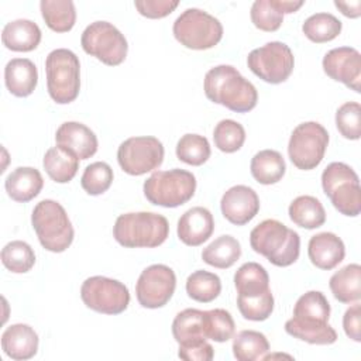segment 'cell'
Listing matches in <instances>:
<instances>
[{
	"mask_svg": "<svg viewBox=\"0 0 361 361\" xmlns=\"http://www.w3.org/2000/svg\"><path fill=\"white\" fill-rule=\"evenodd\" d=\"M39 27L27 18L8 21L1 31V41L7 49L16 52H30L41 42Z\"/></svg>",
	"mask_w": 361,
	"mask_h": 361,
	"instance_id": "obj_23",
	"label": "cell"
},
{
	"mask_svg": "<svg viewBox=\"0 0 361 361\" xmlns=\"http://www.w3.org/2000/svg\"><path fill=\"white\" fill-rule=\"evenodd\" d=\"M212 149L206 137L199 134H185L179 138L176 144V157L179 161L200 166L210 158Z\"/></svg>",
	"mask_w": 361,
	"mask_h": 361,
	"instance_id": "obj_37",
	"label": "cell"
},
{
	"mask_svg": "<svg viewBox=\"0 0 361 361\" xmlns=\"http://www.w3.org/2000/svg\"><path fill=\"white\" fill-rule=\"evenodd\" d=\"M214 145L226 154H233L238 151L245 141L244 127L231 118L220 120L213 130Z\"/></svg>",
	"mask_w": 361,
	"mask_h": 361,
	"instance_id": "obj_39",
	"label": "cell"
},
{
	"mask_svg": "<svg viewBox=\"0 0 361 361\" xmlns=\"http://www.w3.org/2000/svg\"><path fill=\"white\" fill-rule=\"evenodd\" d=\"M176 276L172 268L164 264L147 267L135 285L137 300L142 307L158 309L165 306L173 296Z\"/></svg>",
	"mask_w": 361,
	"mask_h": 361,
	"instance_id": "obj_14",
	"label": "cell"
},
{
	"mask_svg": "<svg viewBox=\"0 0 361 361\" xmlns=\"http://www.w3.org/2000/svg\"><path fill=\"white\" fill-rule=\"evenodd\" d=\"M142 189L149 203L162 207H178L193 197L196 178L192 172L179 168L157 171L144 182Z\"/></svg>",
	"mask_w": 361,
	"mask_h": 361,
	"instance_id": "obj_6",
	"label": "cell"
},
{
	"mask_svg": "<svg viewBox=\"0 0 361 361\" xmlns=\"http://www.w3.org/2000/svg\"><path fill=\"white\" fill-rule=\"evenodd\" d=\"M178 0H135L134 6L138 13L147 18H164L176 7Z\"/></svg>",
	"mask_w": 361,
	"mask_h": 361,
	"instance_id": "obj_46",
	"label": "cell"
},
{
	"mask_svg": "<svg viewBox=\"0 0 361 361\" xmlns=\"http://www.w3.org/2000/svg\"><path fill=\"white\" fill-rule=\"evenodd\" d=\"M252 178L261 185H274L279 182L286 171L283 157L275 149H262L257 152L250 164Z\"/></svg>",
	"mask_w": 361,
	"mask_h": 361,
	"instance_id": "obj_25",
	"label": "cell"
},
{
	"mask_svg": "<svg viewBox=\"0 0 361 361\" xmlns=\"http://www.w3.org/2000/svg\"><path fill=\"white\" fill-rule=\"evenodd\" d=\"M322 186L341 214L355 217L361 212V188L355 171L344 162L329 164L322 173Z\"/></svg>",
	"mask_w": 361,
	"mask_h": 361,
	"instance_id": "obj_7",
	"label": "cell"
},
{
	"mask_svg": "<svg viewBox=\"0 0 361 361\" xmlns=\"http://www.w3.org/2000/svg\"><path fill=\"white\" fill-rule=\"evenodd\" d=\"M47 87L58 104L73 102L80 89V63L75 52L66 48L51 51L45 59Z\"/></svg>",
	"mask_w": 361,
	"mask_h": 361,
	"instance_id": "obj_5",
	"label": "cell"
},
{
	"mask_svg": "<svg viewBox=\"0 0 361 361\" xmlns=\"http://www.w3.org/2000/svg\"><path fill=\"white\" fill-rule=\"evenodd\" d=\"M38 334L24 323L8 326L1 334V348L7 357L16 361L32 358L38 351Z\"/></svg>",
	"mask_w": 361,
	"mask_h": 361,
	"instance_id": "obj_20",
	"label": "cell"
},
{
	"mask_svg": "<svg viewBox=\"0 0 361 361\" xmlns=\"http://www.w3.org/2000/svg\"><path fill=\"white\" fill-rule=\"evenodd\" d=\"M165 149L162 142L152 135L130 137L117 149L120 168L133 176H140L161 166Z\"/></svg>",
	"mask_w": 361,
	"mask_h": 361,
	"instance_id": "obj_12",
	"label": "cell"
},
{
	"mask_svg": "<svg viewBox=\"0 0 361 361\" xmlns=\"http://www.w3.org/2000/svg\"><path fill=\"white\" fill-rule=\"evenodd\" d=\"M235 331V323L233 316L226 309L207 310V329L206 338L217 343H224L233 338Z\"/></svg>",
	"mask_w": 361,
	"mask_h": 361,
	"instance_id": "obj_44",
	"label": "cell"
},
{
	"mask_svg": "<svg viewBox=\"0 0 361 361\" xmlns=\"http://www.w3.org/2000/svg\"><path fill=\"white\" fill-rule=\"evenodd\" d=\"M4 83L7 90L17 97L30 96L38 83V71L28 58H13L4 68Z\"/></svg>",
	"mask_w": 361,
	"mask_h": 361,
	"instance_id": "obj_21",
	"label": "cell"
},
{
	"mask_svg": "<svg viewBox=\"0 0 361 361\" xmlns=\"http://www.w3.org/2000/svg\"><path fill=\"white\" fill-rule=\"evenodd\" d=\"M80 44L86 54L109 66L123 63L128 52L126 37L109 21L90 23L82 32Z\"/></svg>",
	"mask_w": 361,
	"mask_h": 361,
	"instance_id": "obj_10",
	"label": "cell"
},
{
	"mask_svg": "<svg viewBox=\"0 0 361 361\" xmlns=\"http://www.w3.org/2000/svg\"><path fill=\"white\" fill-rule=\"evenodd\" d=\"M32 228L41 245L51 252H63L71 247L75 231L61 203L44 199L35 204L31 214Z\"/></svg>",
	"mask_w": 361,
	"mask_h": 361,
	"instance_id": "obj_4",
	"label": "cell"
},
{
	"mask_svg": "<svg viewBox=\"0 0 361 361\" xmlns=\"http://www.w3.org/2000/svg\"><path fill=\"white\" fill-rule=\"evenodd\" d=\"M223 216L235 226H244L259 212V197L257 192L245 185L231 186L220 200Z\"/></svg>",
	"mask_w": 361,
	"mask_h": 361,
	"instance_id": "obj_16",
	"label": "cell"
},
{
	"mask_svg": "<svg viewBox=\"0 0 361 361\" xmlns=\"http://www.w3.org/2000/svg\"><path fill=\"white\" fill-rule=\"evenodd\" d=\"M237 307L241 316L251 322H264L274 312V296L271 289L251 296H237Z\"/></svg>",
	"mask_w": 361,
	"mask_h": 361,
	"instance_id": "obj_41",
	"label": "cell"
},
{
	"mask_svg": "<svg viewBox=\"0 0 361 361\" xmlns=\"http://www.w3.org/2000/svg\"><path fill=\"white\" fill-rule=\"evenodd\" d=\"M334 6L341 11L348 18H358L361 16V1L354 0V1H334Z\"/></svg>",
	"mask_w": 361,
	"mask_h": 361,
	"instance_id": "obj_48",
	"label": "cell"
},
{
	"mask_svg": "<svg viewBox=\"0 0 361 361\" xmlns=\"http://www.w3.org/2000/svg\"><path fill=\"white\" fill-rule=\"evenodd\" d=\"M288 213L296 226L307 230L317 228L326 221V210L322 202L310 195H302L293 199Z\"/></svg>",
	"mask_w": 361,
	"mask_h": 361,
	"instance_id": "obj_27",
	"label": "cell"
},
{
	"mask_svg": "<svg viewBox=\"0 0 361 361\" xmlns=\"http://www.w3.org/2000/svg\"><path fill=\"white\" fill-rule=\"evenodd\" d=\"M178 42L189 49L204 51L217 45L223 37L221 23L200 8H186L175 20L172 27Z\"/></svg>",
	"mask_w": 361,
	"mask_h": 361,
	"instance_id": "obj_8",
	"label": "cell"
},
{
	"mask_svg": "<svg viewBox=\"0 0 361 361\" xmlns=\"http://www.w3.org/2000/svg\"><path fill=\"white\" fill-rule=\"evenodd\" d=\"M250 16L252 24L267 32L276 31L283 23V13L278 0H255L251 6Z\"/></svg>",
	"mask_w": 361,
	"mask_h": 361,
	"instance_id": "obj_40",
	"label": "cell"
},
{
	"mask_svg": "<svg viewBox=\"0 0 361 361\" xmlns=\"http://www.w3.org/2000/svg\"><path fill=\"white\" fill-rule=\"evenodd\" d=\"M39 10L48 28L68 32L76 23V8L72 0H41Z\"/></svg>",
	"mask_w": 361,
	"mask_h": 361,
	"instance_id": "obj_31",
	"label": "cell"
},
{
	"mask_svg": "<svg viewBox=\"0 0 361 361\" xmlns=\"http://www.w3.org/2000/svg\"><path fill=\"white\" fill-rule=\"evenodd\" d=\"M333 296L341 303H353L361 299V267L348 264L336 271L329 281Z\"/></svg>",
	"mask_w": 361,
	"mask_h": 361,
	"instance_id": "obj_24",
	"label": "cell"
},
{
	"mask_svg": "<svg viewBox=\"0 0 361 361\" xmlns=\"http://www.w3.org/2000/svg\"><path fill=\"white\" fill-rule=\"evenodd\" d=\"M203 89L206 97L235 113H247L257 106L258 93L234 66L217 65L204 75Z\"/></svg>",
	"mask_w": 361,
	"mask_h": 361,
	"instance_id": "obj_1",
	"label": "cell"
},
{
	"mask_svg": "<svg viewBox=\"0 0 361 361\" xmlns=\"http://www.w3.org/2000/svg\"><path fill=\"white\" fill-rule=\"evenodd\" d=\"M307 255L316 268L330 271L344 259L345 247L338 235L330 231H323L310 237Z\"/></svg>",
	"mask_w": 361,
	"mask_h": 361,
	"instance_id": "obj_19",
	"label": "cell"
},
{
	"mask_svg": "<svg viewBox=\"0 0 361 361\" xmlns=\"http://www.w3.org/2000/svg\"><path fill=\"white\" fill-rule=\"evenodd\" d=\"M56 145L72 152L79 159H87L97 151V137L85 124L79 121H65L55 133Z\"/></svg>",
	"mask_w": 361,
	"mask_h": 361,
	"instance_id": "obj_17",
	"label": "cell"
},
{
	"mask_svg": "<svg viewBox=\"0 0 361 361\" xmlns=\"http://www.w3.org/2000/svg\"><path fill=\"white\" fill-rule=\"evenodd\" d=\"M178 238L189 245L197 247L207 241L214 231V219L210 210L195 206L186 210L178 220Z\"/></svg>",
	"mask_w": 361,
	"mask_h": 361,
	"instance_id": "obj_18",
	"label": "cell"
},
{
	"mask_svg": "<svg viewBox=\"0 0 361 361\" xmlns=\"http://www.w3.org/2000/svg\"><path fill=\"white\" fill-rule=\"evenodd\" d=\"M322 65L329 78L344 83L355 93L361 92V55L355 48H333L323 56Z\"/></svg>",
	"mask_w": 361,
	"mask_h": 361,
	"instance_id": "obj_15",
	"label": "cell"
},
{
	"mask_svg": "<svg viewBox=\"0 0 361 361\" xmlns=\"http://www.w3.org/2000/svg\"><path fill=\"white\" fill-rule=\"evenodd\" d=\"M343 329L348 338L360 343L361 341V305L354 302L343 316Z\"/></svg>",
	"mask_w": 361,
	"mask_h": 361,
	"instance_id": "obj_47",
	"label": "cell"
},
{
	"mask_svg": "<svg viewBox=\"0 0 361 361\" xmlns=\"http://www.w3.org/2000/svg\"><path fill=\"white\" fill-rule=\"evenodd\" d=\"M42 165L45 172L54 182L68 183L75 178L79 169V158L56 145L51 147L45 152L42 158Z\"/></svg>",
	"mask_w": 361,
	"mask_h": 361,
	"instance_id": "obj_26",
	"label": "cell"
},
{
	"mask_svg": "<svg viewBox=\"0 0 361 361\" xmlns=\"http://www.w3.org/2000/svg\"><path fill=\"white\" fill-rule=\"evenodd\" d=\"M268 351V338L257 330H241L233 338V354L238 361L262 360Z\"/></svg>",
	"mask_w": 361,
	"mask_h": 361,
	"instance_id": "obj_34",
	"label": "cell"
},
{
	"mask_svg": "<svg viewBox=\"0 0 361 361\" xmlns=\"http://www.w3.org/2000/svg\"><path fill=\"white\" fill-rule=\"evenodd\" d=\"M113 176L111 166L103 161H97L86 166L80 178V185L87 195L97 196L111 186Z\"/></svg>",
	"mask_w": 361,
	"mask_h": 361,
	"instance_id": "obj_42",
	"label": "cell"
},
{
	"mask_svg": "<svg viewBox=\"0 0 361 361\" xmlns=\"http://www.w3.org/2000/svg\"><path fill=\"white\" fill-rule=\"evenodd\" d=\"M116 241L126 248H154L169 235L166 217L152 212L120 214L113 227Z\"/></svg>",
	"mask_w": 361,
	"mask_h": 361,
	"instance_id": "obj_3",
	"label": "cell"
},
{
	"mask_svg": "<svg viewBox=\"0 0 361 361\" xmlns=\"http://www.w3.org/2000/svg\"><path fill=\"white\" fill-rule=\"evenodd\" d=\"M207 310L185 309L179 312L172 322V336L176 343L206 338Z\"/></svg>",
	"mask_w": 361,
	"mask_h": 361,
	"instance_id": "obj_29",
	"label": "cell"
},
{
	"mask_svg": "<svg viewBox=\"0 0 361 361\" xmlns=\"http://www.w3.org/2000/svg\"><path fill=\"white\" fill-rule=\"evenodd\" d=\"M178 357L185 361H210L214 357V350L206 338H195L178 343Z\"/></svg>",
	"mask_w": 361,
	"mask_h": 361,
	"instance_id": "obj_45",
	"label": "cell"
},
{
	"mask_svg": "<svg viewBox=\"0 0 361 361\" xmlns=\"http://www.w3.org/2000/svg\"><path fill=\"white\" fill-rule=\"evenodd\" d=\"M238 296L258 295L269 289V275L258 262H245L234 274Z\"/></svg>",
	"mask_w": 361,
	"mask_h": 361,
	"instance_id": "obj_32",
	"label": "cell"
},
{
	"mask_svg": "<svg viewBox=\"0 0 361 361\" xmlns=\"http://www.w3.org/2000/svg\"><path fill=\"white\" fill-rule=\"evenodd\" d=\"M341 21L330 13H316L307 17L302 25V31L307 39L323 44L334 39L341 32Z\"/></svg>",
	"mask_w": 361,
	"mask_h": 361,
	"instance_id": "obj_35",
	"label": "cell"
},
{
	"mask_svg": "<svg viewBox=\"0 0 361 361\" xmlns=\"http://www.w3.org/2000/svg\"><path fill=\"white\" fill-rule=\"evenodd\" d=\"M327 145V130L317 121H305L293 128L288 142V155L298 169L310 171L322 162Z\"/></svg>",
	"mask_w": 361,
	"mask_h": 361,
	"instance_id": "obj_9",
	"label": "cell"
},
{
	"mask_svg": "<svg viewBox=\"0 0 361 361\" xmlns=\"http://www.w3.org/2000/svg\"><path fill=\"white\" fill-rule=\"evenodd\" d=\"M80 298L89 309L104 314H120L130 303V292L123 282L100 275L85 279Z\"/></svg>",
	"mask_w": 361,
	"mask_h": 361,
	"instance_id": "obj_13",
	"label": "cell"
},
{
	"mask_svg": "<svg viewBox=\"0 0 361 361\" xmlns=\"http://www.w3.org/2000/svg\"><path fill=\"white\" fill-rule=\"evenodd\" d=\"M44 186L42 175L31 166H18L13 169L6 180L4 188L7 195L20 203H27L39 195Z\"/></svg>",
	"mask_w": 361,
	"mask_h": 361,
	"instance_id": "obj_22",
	"label": "cell"
},
{
	"mask_svg": "<svg viewBox=\"0 0 361 361\" xmlns=\"http://www.w3.org/2000/svg\"><path fill=\"white\" fill-rule=\"evenodd\" d=\"M251 248L275 267H289L299 258L300 237L275 219H267L250 233Z\"/></svg>",
	"mask_w": 361,
	"mask_h": 361,
	"instance_id": "obj_2",
	"label": "cell"
},
{
	"mask_svg": "<svg viewBox=\"0 0 361 361\" xmlns=\"http://www.w3.org/2000/svg\"><path fill=\"white\" fill-rule=\"evenodd\" d=\"M241 257V245L237 238L223 234L214 238L202 251V259L214 268L227 269L233 267Z\"/></svg>",
	"mask_w": 361,
	"mask_h": 361,
	"instance_id": "obj_28",
	"label": "cell"
},
{
	"mask_svg": "<svg viewBox=\"0 0 361 361\" xmlns=\"http://www.w3.org/2000/svg\"><path fill=\"white\" fill-rule=\"evenodd\" d=\"M1 262L14 274H25L34 267L35 254L30 244L21 240H14L3 247Z\"/></svg>",
	"mask_w": 361,
	"mask_h": 361,
	"instance_id": "obj_38",
	"label": "cell"
},
{
	"mask_svg": "<svg viewBox=\"0 0 361 361\" xmlns=\"http://www.w3.org/2000/svg\"><path fill=\"white\" fill-rule=\"evenodd\" d=\"M221 292L220 278L209 271L197 269L192 272L186 279V293L190 299L209 303L213 302Z\"/></svg>",
	"mask_w": 361,
	"mask_h": 361,
	"instance_id": "obj_36",
	"label": "cell"
},
{
	"mask_svg": "<svg viewBox=\"0 0 361 361\" xmlns=\"http://www.w3.org/2000/svg\"><path fill=\"white\" fill-rule=\"evenodd\" d=\"M330 310V303L324 293L320 290H309L296 300L292 317L303 322L329 323Z\"/></svg>",
	"mask_w": 361,
	"mask_h": 361,
	"instance_id": "obj_33",
	"label": "cell"
},
{
	"mask_svg": "<svg viewBox=\"0 0 361 361\" xmlns=\"http://www.w3.org/2000/svg\"><path fill=\"white\" fill-rule=\"evenodd\" d=\"M285 331L309 344L329 345L337 341V333L329 323H309L290 317L285 323Z\"/></svg>",
	"mask_w": 361,
	"mask_h": 361,
	"instance_id": "obj_30",
	"label": "cell"
},
{
	"mask_svg": "<svg viewBox=\"0 0 361 361\" xmlns=\"http://www.w3.org/2000/svg\"><path fill=\"white\" fill-rule=\"evenodd\" d=\"M250 71L267 83L278 85L285 82L295 66L290 48L281 41H271L252 49L247 56Z\"/></svg>",
	"mask_w": 361,
	"mask_h": 361,
	"instance_id": "obj_11",
	"label": "cell"
},
{
	"mask_svg": "<svg viewBox=\"0 0 361 361\" xmlns=\"http://www.w3.org/2000/svg\"><path fill=\"white\" fill-rule=\"evenodd\" d=\"M336 127L347 140L361 137V106L358 102H345L337 109Z\"/></svg>",
	"mask_w": 361,
	"mask_h": 361,
	"instance_id": "obj_43",
	"label": "cell"
}]
</instances>
